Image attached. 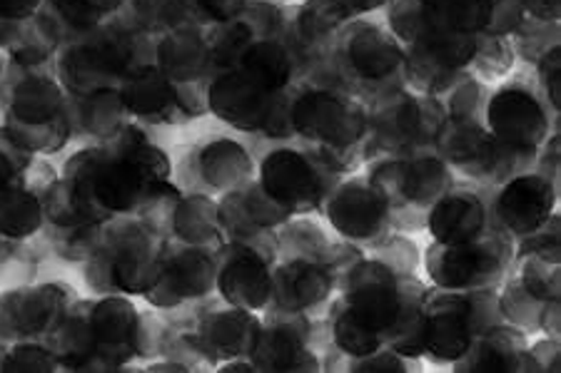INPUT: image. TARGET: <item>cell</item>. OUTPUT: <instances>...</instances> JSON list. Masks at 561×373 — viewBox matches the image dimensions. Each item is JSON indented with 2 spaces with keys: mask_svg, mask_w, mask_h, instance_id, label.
Returning <instances> with one entry per match:
<instances>
[{
  "mask_svg": "<svg viewBox=\"0 0 561 373\" xmlns=\"http://www.w3.org/2000/svg\"><path fill=\"white\" fill-rule=\"evenodd\" d=\"M289 123L305 150L334 177L355 172L365 158L369 110L362 97L334 88H305L289 97Z\"/></svg>",
  "mask_w": 561,
  "mask_h": 373,
  "instance_id": "1",
  "label": "cell"
},
{
  "mask_svg": "<svg viewBox=\"0 0 561 373\" xmlns=\"http://www.w3.org/2000/svg\"><path fill=\"white\" fill-rule=\"evenodd\" d=\"M504 324L496 289L447 291L427 287L424 294V359L451 366L465 357L474 336Z\"/></svg>",
  "mask_w": 561,
  "mask_h": 373,
  "instance_id": "2",
  "label": "cell"
},
{
  "mask_svg": "<svg viewBox=\"0 0 561 373\" xmlns=\"http://www.w3.org/2000/svg\"><path fill=\"white\" fill-rule=\"evenodd\" d=\"M367 110V162L432 150L434 135L447 117L442 97L422 95L414 90H389V93L375 97V105Z\"/></svg>",
  "mask_w": 561,
  "mask_h": 373,
  "instance_id": "3",
  "label": "cell"
},
{
  "mask_svg": "<svg viewBox=\"0 0 561 373\" xmlns=\"http://www.w3.org/2000/svg\"><path fill=\"white\" fill-rule=\"evenodd\" d=\"M514 240L500 226L461 244L432 242L422 252V271L430 287L447 291L496 289L512 269Z\"/></svg>",
  "mask_w": 561,
  "mask_h": 373,
  "instance_id": "4",
  "label": "cell"
},
{
  "mask_svg": "<svg viewBox=\"0 0 561 373\" xmlns=\"http://www.w3.org/2000/svg\"><path fill=\"white\" fill-rule=\"evenodd\" d=\"M5 132L25 152L60 150L70 135L62 85L38 75L21 80L8 107Z\"/></svg>",
  "mask_w": 561,
  "mask_h": 373,
  "instance_id": "5",
  "label": "cell"
},
{
  "mask_svg": "<svg viewBox=\"0 0 561 373\" xmlns=\"http://www.w3.org/2000/svg\"><path fill=\"white\" fill-rule=\"evenodd\" d=\"M332 45L345 78H352L357 85L377 88V97L397 90L389 83L394 78H402L404 45L387 25L355 18L342 28Z\"/></svg>",
  "mask_w": 561,
  "mask_h": 373,
  "instance_id": "6",
  "label": "cell"
},
{
  "mask_svg": "<svg viewBox=\"0 0 561 373\" xmlns=\"http://www.w3.org/2000/svg\"><path fill=\"white\" fill-rule=\"evenodd\" d=\"M130 35L117 28H95L60 56V80L72 95L85 97L117 88L133 70Z\"/></svg>",
  "mask_w": 561,
  "mask_h": 373,
  "instance_id": "7",
  "label": "cell"
},
{
  "mask_svg": "<svg viewBox=\"0 0 561 373\" xmlns=\"http://www.w3.org/2000/svg\"><path fill=\"white\" fill-rule=\"evenodd\" d=\"M337 179L307 150L277 148L262 160L257 185L289 214L305 217L320 212Z\"/></svg>",
  "mask_w": 561,
  "mask_h": 373,
  "instance_id": "8",
  "label": "cell"
},
{
  "mask_svg": "<svg viewBox=\"0 0 561 373\" xmlns=\"http://www.w3.org/2000/svg\"><path fill=\"white\" fill-rule=\"evenodd\" d=\"M404 277L407 275L387 267L385 261L365 254L340 281L337 302L369 331L387 339L402 314Z\"/></svg>",
  "mask_w": 561,
  "mask_h": 373,
  "instance_id": "9",
  "label": "cell"
},
{
  "mask_svg": "<svg viewBox=\"0 0 561 373\" xmlns=\"http://www.w3.org/2000/svg\"><path fill=\"white\" fill-rule=\"evenodd\" d=\"M484 127L492 138L519 150H539L551 132L549 105L531 88L510 83L494 90L484 105Z\"/></svg>",
  "mask_w": 561,
  "mask_h": 373,
  "instance_id": "10",
  "label": "cell"
},
{
  "mask_svg": "<svg viewBox=\"0 0 561 373\" xmlns=\"http://www.w3.org/2000/svg\"><path fill=\"white\" fill-rule=\"evenodd\" d=\"M320 212L334 234L359 247H367L379 236L392 232L387 199L367 177L334 182Z\"/></svg>",
  "mask_w": 561,
  "mask_h": 373,
  "instance_id": "11",
  "label": "cell"
},
{
  "mask_svg": "<svg viewBox=\"0 0 561 373\" xmlns=\"http://www.w3.org/2000/svg\"><path fill=\"white\" fill-rule=\"evenodd\" d=\"M273 259L275 252L252 247L248 242L228 244L215 261L217 289L230 306L260 312L273 302Z\"/></svg>",
  "mask_w": 561,
  "mask_h": 373,
  "instance_id": "12",
  "label": "cell"
},
{
  "mask_svg": "<svg viewBox=\"0 0 561 373\" xmlns=\"http://www.w3.org/2000/svg\"><path fill=\"white\" fill-rule=\"evenodd\" d=\"M492 224L500 226L512 240L539 230L557 212V182L539 170L522 172L496 187L490 199Z\"/></svg>",
  "mask_w": 561,
  "mask_h": 373,
  "instance_id": "13",
  "label": "cell"
},
{
  "mask_svg": "<svg viewBox=\"0 0 561 373\" xmlns=\"http://www.w3.org/2000/svg\"><path fill=\"white\" fill-rule=\"evenodd\" d=\"M337 296V279L320 257H285L273 267V304L277 312L317 316Z\"/></svg>",
  "mask_w": 561,
  "mask_h": 373,
  "instance_id": "14",
  "label": "cell"
},
{
  "mask_svg": "<svg viewBox=\"0 0 561 373\" xmlns=\"http://www.w3.org/2000/svg\"><path fill=\"white\" fill-rule=\"evenodd\" d=\"M279 93H270L242 70H217L207 83V107L238 130L262 132Z\"/></svg>",
  "mask_w": 561,
  "mask_h": 373,
  "instance_id": "15",
  "label": "cell"
},
{
  "mask_svg": "<svg viewBox=\"0 0 561 373\" xmlns=\"http://www.w3.org/2000/svg\"><path fill=\"white\" fill-rule=\"evenodd\" d=\"M432 150L447 162L451 172L490 185L500 142L492 138L484 123L479 120H459V117H445V123L434 135Z\"/></svg>",
  "mask_w": 561,
  "mask_h": 373,
  "instance_id": "16",
  "label": "cell"
},
{
  "mask_svg": "<svg viewBox=\"0 0 561 373\" xmlns=\"http://www.w3.org/2000/svg\"><path fill=\"white\" fill-rule=\"evenodd\" d=\"M492 226L490 197L472 185H451L437 202L430 207L424 232L432 242L461 244L482 236Z\"/></svg>",
  "mask_w": 561,
  "mask_h": 373,
  "instance_id": "17",
  "label": "cell"
},
{
  "mask_svg": "<svg viewBox=\"0 0 561 373\" xmlns=\"http://www.w3.org/2000/svg\"><path fill=\"white\" fill-rule=\"evenodd\" d=\"M455 371H537L529 353V336L512 324H496L474 336Z\"/></svg>",
  "mask_w": 561,
  "mask_h": 373,
  "instance_id": "18",
  "label": "cell"
},
{
  "mask_svg": "<svg viewBox=\"0 0 561 373\" xmlns=\"http://www.w3.org/2000/svg\"><path fill=\"white\" fill-rule=\"evenodd\" d=\"M158 68L175 88L207 85V72L215 70L210 45L195 28L170 31L158 45Z\"/></svg>",
  "mask_w": 561,
  "mask_h": 373,
  "instance_id": "19",
  "label": "cell"
},
{
  "mask_svg": "<svg viewBox=\"0 0 561 373\" xmlns=\"http://www.w3.org/2000/svg\"><path fill=\"white\" fill-rule=\"evenodd\" d=\"M125 110L150 123H168L180 110L175 88L158 66L133 68L117 85ZM183 113V110H180Z\"/></svg>",
  "mask_w": 561,
  "mask_h": 373,
  "instance_id": "20",
  "label": "cell"
},
{
  "mask_svg": "<svg viewBox=\"0 0 561 373\" xmlns=\"http://www.w3.org/2000/svg\"><path fill=\"white\" fill-rule=\"evenodd\" d=\"M297 66H300V60H297L295 50L289 48L283 35H277V38L252 40L245 56L240 58L238 70L270 93H285L297 75Z\"/></svg>",
  "mask_w": 561,
  "mask_h": 373,
  "instance_id": "21",
  "label": "cell"
},
{
  "mask_svg": "<svg viewBox=\"0 0 561 373\" xmlns=\"http://www.w3.org/2000/svg\"><path fill=\"white\" fill-rule=\"evenodd\" d=\"M197 172H201L210 187L234 193V189L250 185L255 165H252V158L240 142L220 138L205 144L201 152V162H197Z\"/></svg>",
  "mask_w": 561,
  "mask_h": 373,
  "instance_id": "22",
  "label": "cell"
},
{
  "mask_svg": "<svg viewBox=\"0 0 561 373\" xmlns=\"http://www.w3.org/2000/svg\"><path fill=\"white\" fill-rule=\"evenodd\" d=\"M260 329H262V322L252 316V312L232 306L230 312L210 316V322H205L201 339H205L207 349H213L217 357L230 359V357H238V353L250 357L257 343Z\"/></svg>",
  "mask_w": 561,
  "mask_h": 373,
  "instance_id": "23",
  "label": "cell"
},
{
  "mask_svg": "<svg viewBox=\"0 0 561 373\" xmlns=\"http://www.w3.org/2000/svg\"><path fill=\"white\" fill-rule=\"evenodd\" d=\"M424 21L430 28L479 35L492 18V0H424Z\"/></svg>",
  "mask_w": 561,
  "mask_h": 373,
  "instance_id": "24",
  "label": "cell"
},
{
  "mask_svg": "<svg viewBox=\"0 0 561 373\" xmlns=\"http://www.w3.org/2000/svg\"><path fill=\"white\" fill-rule=\"evenodd\" d=\"M350 21H355V18L334 0H305L297 8L295 35L302 40L305 48H328L337 40V35Z\"/></svg>",
  "mask_w": 561,
  "mask_h": 373,
  "instance_id": "25",
  "label": "cell"
},
{
  "mask_svg": "<svg viewBox=\"0 0 561 373\" xmlns=\"http://www.w3.org/2000/svg\"><path fill=\"white\" fill-rule=\"evenodd\" d=\"M328 339L334 349L345 357V363L347 359L367 357V353H373L385 346L382 336L369 331L365 324H359L357 318L337 302V296H334V302L328 308Z\"/></svg>",
  "mask_w": 561,
  "mask_h": 373,
  "instance_id": "26",
  "label": "cell"
},
{
  "mask_svg": "<svg viewBox=\"0 0 561 373\" xmlns=\"http://www.w3.org/2000/svg\"><path fill=\"white\" fill-rule=\"evenodd\" d=\"M514 62H517V53H514L510 35L479 33L472 60L467 66V75H472L484 85H496L504 83L506 75L514 70Z\"/></svg>",
  "mask_w": 561,
  "mask_h": 373,
  "instance_id": "27",
  "label": "cell"
},
{
  "mask_svg": "<svg viewBox=\"0 0 561 373\" xmlns=\"http://www.w3.org/2000/svg\"><path fill=\"white\" fill-rule=\"evenodd\" d=\"M496 296H500V308L506 324L517 326V329L527 334L529 339L534 334L541 331V316H545V308L549 302H541V299L531 296L529 291L519 284V279L512 275V269L506 271L502 284L496 287Z\"/></svg>",
  "mask_w": 561,
  "mask_h": 373,
  "instance_id": "28",
  "label": "cell"
},
{
  "mask_svg": "<svg viewBox=\"0 0 561 373\" xmlns=\"http://www.w3.org/2000/svg\"><path fill=\"white\" fill-rule=\"evenodd\" d=\"M125 113L128 110H125L117 88L98 90V93L80 97V123L90 135L101 140H111L123 130Z\"/></svg>",
  "mask_w": 561,
  "mask_h": 373,
  "instance_id": "29",
  "label": "cell"
},
{
  "mask_svg": "<svg viewBox=\"0 0 561 373\" xmlns=\"http://www.w3.org/2000/svg\"><path fill=\"white\" fill-rule=\"evenodd\" d=\"M512 275L519 279V284L527 289L531 296L541 299V302H554V299H559V261L539 257H514Z\"/></svg>",
  "mask_w": 561,
  "mask_h": 373,
  "instance_id": "30",
  "label": "cell"
},
{
  "mask_svg": "<svg viewBox=\"0 0 561 373\" xmlns=\"http://www.w3.org/2000/svg\"><path fill=\"white\" fill-rule=\"evenodd\" d=\"M486 97H490V93H486V85L479 83V80H474L472 75H465L449 88V93L442 100H445L447 117L484 123Z\"/></svg>",
  "mask_w": 561,
  "mask_h": 373,
  "instance_id": "31",
  "label": "cell"
},
{
  "mask_svg": "<svg viewBox=\"0 0 561 373\" xmlns=\"http://www.w3.org/2000/svg\"><path fill=\"white\" fill-rule=\"evenodd\" d=\"M510 38L517 58L537 62L551 48V45L559 43V23L537 21V18L527 15Z\"/></svg>",
  "mask_w": 561,
  "mask_h": 373,
  "instance_id": "32",
  "label": "cell"
},
{
  "mask_svg": "<svg viewBox=\"0 0 561 373\" xmlns=\"http://www.w3.org/2000/svg\"><path fill=\"white\" fill-rule=\"evenodd\" d=\"M559 214L554 212L549 220L534 230L531 234H524L514 240V257H539L549 261H561V242H559Z\"/></svg>",
  "mask_w": 561,
  "mask_h": 373,
  "instance_id": "33",
  "label": "cell"
},
{
  "mask_svg": "<svg viewBox=\"0 0 561 373\" xmlns=\"http://www.w3.org/2000/svg\"><path fill=\"white\" fill-rule=\"evenodd\" d=\"M537 75L541 80V95H545L551 110H561V45L551 48L537 60Z\"/></svg>",
  "mask_w": 561,
  "mask_h": 373,
  "instance_id": "34",
  "label": "cell"
},
{
  "mask_svg": "<svg viewBox=\"0 0 561 373\" xmlns=\"http://www.w3.org/2000/svg\"><path fill=\"white\" fill-rule=\"evenodd\" d=\"M412 369H422L420 361L414 363V359H407L402 353H397L389 346H382L367 357L359 359H347L345 371H412Z\"/></svg>",
  "mask_w": 561,
  "mask_h": 373,
  "instance_id": "35",
  "label": "cell"
},
{
  "mask_svg": "<svg viewBox=\"0 0 561 373\" xmlns=\"http://www.w3.org/2000/svg\"><path fill=\"white\" fill-rule=\"evenodd\" d=\"M524 18H527V13H524L519 0H492V18L484 33L512 35L519 28Z\"/></svg>",
  "mask_w": 561,
  "mask_h": 373,
  "instance_id": "36",
  "label": "cell"
},
{
  "mask_svg": "<svg viewBox=\"0 0 561 373\" xmlns=\"http://www.w3.org/2000/svg\"><path fill=\"white\" fill-rule=\"evenodd\" d=\"M248 0H193V8L201 18L213 23H228L234 21L242 11H245Z\"/></svg>",
  "mask_w": 561,
  "mask_h": 373,
  "instance_id": "37",
  "label": "cell"
},
{
  "mask_svg": "<svg viewBox=\"0 0 561 373\" xmlns=\"http://www.w3.org/2000/svg\"><path fill=\"white\" fill-rule=\"evenodd\" d=\"M529 353L537 371H559V339L541 336L537 341H529Z\"/></svg>",
  "mask_w": 561,
  "mask_h": 373,
  "instance_id": "38",
  "label": "cell"
},
{
  "mask_svg": "<svg viewBox=\"0 0 561 373\" xmlns=\"http://www.w3.org/2000/svg\"><path fill=\"white\" fill-rule=\"evenodd\" d=\"M43 0H0V18L23 23L41 11Z\"/></svg>",
  "mask_w": 561,
  "mask_h": 373,
  "instance_id": "39",
  "label": "cell"
},
{
  "mask_svg": "<svg viewBox=\"0 0 561 373\" xmlns=\"http://www.w3.org/2000/svg\"><path fill=\"white\" fill-rule=\"evenodd\" d=\"M519 3L529 18H537V21L547 23H559L561 0H519Z\"/></svg>",
  "mask_w": 561,
  "mask_h": 373,
  "instance_id": "40",
  "label": "cell"
},
{
  "mask_svg": "<svg viewBox=\"0 0 561 373\" xmlns=\"http://www.w3.org/2000/svg\"><path fill=\"white\" fill-rule=\"evenodd\" d=\"M334 3L345 8L352 18H362L375 11H382V8H387L392 0H334Z\"/></svg>",
  "mask_w": 561,
  "mask_h": 373,
  "instance_id": "41",
  "label": "cell"
},
{
  "mask_svg": "<svg viewBox=\"0 0 561 373\" xmlns=\"http://www.w3.org/2000/svg\"><path fill=\"white\" fill-rule=\"evenodd\" d=\"M83 3L93 8V11H98L101 15H107V13L117 11V8H121L125 0H83Z\"/></svg>",
  "mask_w": 561,
  "mask_h": 373,
  "instance_id": "42",
  "label": "cell"
},
{
  "mask_svg": "<svg viewBox=\"0 0 561 373\" xmlns=\"http://www.w3.org/2000/svg\"><path fill=\"white\" fill-rule=\"evenodd\" d=\"M420 3H424V0H420Z\"/></svg>",
  "mask_w": 561,
  "mask_h": 373,
  "instance_id": "43",
  "label": "cell"
}]
</instances>
